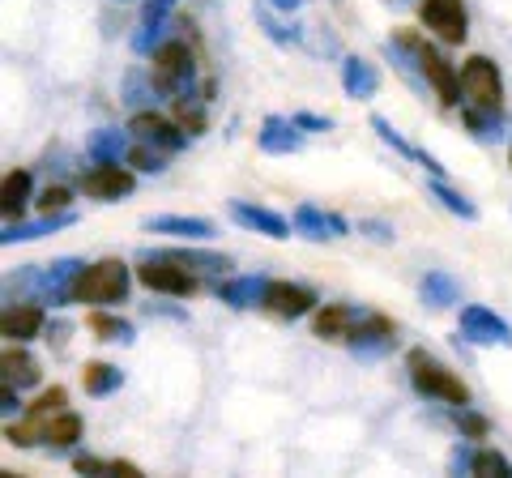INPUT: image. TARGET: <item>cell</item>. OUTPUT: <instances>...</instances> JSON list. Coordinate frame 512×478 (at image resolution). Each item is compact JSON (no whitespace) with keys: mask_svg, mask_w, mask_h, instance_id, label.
Here are the masks:
<instances>
[{"mask_svg":"<svg viewBox=\"0 0 512 478\" xmlns=\"http://www.w3.org/2000/svg\"><path fill=\"white\" fill-rule=\"evenodd\" d=\"M128 265L107 257V261H94V265H82L69 282V299L73 304H94V308H107V304H124L128 295Z\"/></svg>","mask_w":512,"mask_h":478,"instance_id":"cell-1","label":"cell"},{"mask_svg":"<svg viewBox=\"0 0 512 478\" xmlns=\"http://www.w3.org/2000/svg\"><path fill=\"white\" fill-rule=\"evenodd\" d=\"M393 43L406 47V52L414 56V65H419V73L431 82V90H436V99L444 107H457L461 103V73L448 65V60L423 35H414V30H393Z\"/></svg>","mask_w":512,"mask_h":478,"instance_id":"cell-2","label":"cell"},{"mask_svg":"<svg viewBox=\"0 0 512 478\" xmlns=\"http://www.w3.org/2000/svg\"><path fill=\"white\" fill-rule=\"evenodd\" d=\"M406 368H410L414 389H419L423 397H431V402L470 406V389H466V380L453 376V372L444 368V363H436V359L427 355V350H410V355H406Z\"/></svg>","mask_w":512,"mask_h":478,"instance_id":"cell-3","label":"cell"},{"mask_svg":"<svg viewBox=\"0 0 512 478\" xmlns=\"http://www.w3.org/2000/svg\"><path fill=\"white\" fill-rule=\"evenodd\" d=\"M461 90H466V99L474 107L495 111V116H500V107H504V82H500V69H495L487 56H470L466 65H461Z\"/></svg>","mask_w":512,"mask_h":478,"instance_id":"cell-4","label":"cell"},{"mask_svg":"<svg viewBox=\"0 0 512 478\" xmlns=\"http://www.w3.org/2000/svg\"><path fill=\"white\" fill-rule=\"evenodd\" d=\"M137 282L146 286V291L154 295H175V299H188V295H197V278L188 274V265L180 261H167V257H146L137 269Z\"/></svg>","mask_w":512,"mask_h":478,"instance_id":"cell-5","label":"cell"},{"mask_svg":"<svg viewBox=\"0 0 512 478\" xmlns=\"http://www.w3.org/2000/svg\"><path fill=\"white\" fill-rule=\"evenodd\" d=\"M192 82V52L188 43H163L150 56V86L158 94H180V86Z\"/></svg>","mask_w":512,"mask_h":478,"instance_id":"cell-6","label":"cell"},{"mask_svg":"<svg viewBox=\"0 0 512 478\" xmlns=\"http://www.w3.org/2000/svg\"><path fill=\"white\" fill-rule=\"evenodd\" d=\"M419 18H423V26L431 30V35H436L440 43H448V47L466 43V35H470V13H466L461 0H423Z\"/></svg>","mask_w":512,"mask_h":478,"instance_id":"cell-7","label":"cell"},{"mask_svg":"<svg viewBox=\"0 0 512 478\" xmlns=\"http://www.w3.org/2000/svg\"><path fill=\"white\" fill-rule=\"evenodd\" d=\"M137 188L133 171L120 167V158H99L86 175H82V193L94 197V201H120Z\"/></svg>","mask_w":512,"mask_h":478,"instance_id":"cell-8","label":"cell"},{"mask_svg":"<svg viewBox=\"0 0 512 478\" xmlns=\"http://www.w3.org/2000/svg\"><path fill=\"white\" fill-rule=\"evenodd\" d=\"M461 333H466V342H474V346H512V325L483 304L461 308Z\"/></svg>","mask_w":512,"mask_h":478,"instance_id":"cell-9","label":"cell"},{"mask_svg":"<svg viewBox=\"0 0 512 478\" xmlns=\"http://www.w3.org/2000/svg\"><path fill=\"white\" fill-rule=\"evenodd\" d=\"M261 308L282 316V321H299V316L316 312V295L308 291V286H299V282H269Z\"/></svg>","mask_w":512,"mask_h":478,"instance_id":"cell-10","label":"cell"},{"mask_svg":"<svg viewBox=\"0 0 512 478\" xmlns=\"http://www.w3.org/2000/svg\"><path fill=\"white\" fill-rule=\"evenodd\" d=\"M128 133L141 137V141H150V146H163L167 154L180 150L188 141V133L180 129V124L167 120V116H158V111H133V116H128Z\"/></svg>","mask_w":512,"mask_h":478,"instance_id":"cell-11","label":"cell"},{"mask_svg":"<svg viewBox=\"0 0 512 478\" xmlns=\"http://www.w3.org/2000/svg\"><path fill=\"white\" fill-rule=\"evenodd\" d=\"M355 325H359V316L350 304H325L312 312V333L320 342H350L355 338Z\"/></svg>","mask_w":512,"mask_h":478,"instance_id":"cell-12","label":"cell"},{"mask_svg":"<svg viewBox=\"0 0 512 478\" xmlns=\"http://www.w3.org/2000/svg\"><path fill=\"white\" fill-rule=\"evenodd\" d=\"M231 218L239 222L244 231H256V235H269V239H286L291 235V222L282 214L265 210V205H248V201H231Z\"/></svg>","mask_w":512,"mask_h":478,"instance_id":"cell-13","label":"cell"},{"mask_svg":"<svg viewBox=\"0 0 512 478\" xmlns=\"http://www.w3.org/2000/svg\"><path fill=\"white\" fill-rule=\"evenodd\" d=\"M295 231L308 235V239H342L350 227H346L342 214H329V210H320V205H299L295 210Z\"/></svg>","mask_w":512,"mask_h":478,"instance_id":"cell-14","label":"cell"},{"mask_svg":"<svg viewBox=\"0 0 512 478\" xmlns=\"http://www.w3.org/2000/svg\"><path fill=\"white\" fill-rule=\"evenodd\" d=\"M256 146H261L265 154H295V150H303V133H299L295 120L269 116L261 124V133H256Z\"/></svg>","mask_w":512,"mask_h":478,"instance_id":"cell-15","label":"cell"},{"mask_svg":"<svg viewBox=\"0 0 512 478\" xmlns=\"http://www.w3.org/2000/svg\"><path fill=\"white\" fill-rule=\"evenodd\" d=\"M43 308L39 304H9L5 316H0V329H5V338L9 342H30V338H39L43 333Z\"/></svg>","mask_w":512,"mask_h":478,"instance_id":"cell-16","label":"cell"},{"mask_svg":"<svg viewBox=\"0 0 512 478\" xmlns=\"http://www.w3.org/2000/svg\"><path fill=\"white\" fill-rule=\"evenodd\" d=\"M342 90L350 94V99H359V103L376 99V90H380L376 65H367V60H359V56H346L342 60Z\"/></svg>","mask_w":512,"mask_h":478,"instance_id":"cell-17","label":"cell"},{"mask_svg":"<svg viewBox=\"0 0 512 478\" xmlns=\"http://www.w3.org/2000/svg\"><path fill=\"white\" fill-rule=\"evenodd\" d=\"M146 231H154V235H180V239H210L214 235V222L210 218L163 214V218H146Z\"/></svg>","mask_w":512,"mask_h":478,"instance_id":"cell-18","label":"cell"},{"mask_svg":"<svg viewBox=\"0 0 512 478\" xmlns=\"http://www.w3.org/2000/svg\"><path fill=\"white\" fill-rule=\"evenodd\" d=\"M26 201H30V171H26V167H13V171L5 175V184H0V210H5L9 222H13V218L22 222Z\"/></svg>","mask_w":512,"mask_h":478,"instance_id":"cell-19","label":"cell"},{"mask_svg":"<svg viewBox=\"0 0 512 478\" xmlns=\"http://www.w3.org/2000/svg\"><path fill=\"white\" fill-rule=\"evenodd\" d=\"M0 363H5V380H13L18 389L39 385V376H43V372H39V359L26 355L22 342H9V346H5V359H0Z\"/></svg>","mask_w":512,"mask_h":478,"instance_id":"cell-20","label":"cell"},{"mask_svg":"<svg viewBox=\"0 0 512 478\" xmlns=\"http://www.w3.org/2000/svg\"><path fill=\"white\" fill-rule=\"evenodd\" d=\"M265 286L269 282L261 278H227V282H218V299L231 308H256L265 299Z\"/></svg>","mask_w":512,"mask_h":478,"instance_id":"cell-21","label":"cell"},{"mask_svg":"<svg viewBox=\"0 0 512 478\" xmlns=\"http://www.w3.org/2000/svg\"><path fill=\"white\" fill-rule=\"evenodd\" d=\"M372 129L380 133V141H384V146H393V150H397V154H402V158H419V163H423V167H427L431 175H444V167H440V158H431L427 150H414V146H410V141H406L402 133H397V129H393V124H389V120H384V116H372Z\"/></svg>","mask_w":512,"mask_h":478,"instance_id":"cell-22","label":"cell"},{"mask_svg":"<svg viewBox=\"0 0 512 478\" xmlns=\"http://www.w3.org/2000/svg\"><path fill=\"white\" fill-rule=\"evenodd\" d=\"M43 440L52 444V449H69V444H77L82 440V414L56 410L52 419H47V427H43Z\"/></svg>","mask_w":512,"mask_h":478,"instance_id":"cell-23","label":"cell"},{"mask_svg":"<svg viewBox=\"0 0 512 478\" xmlns=\"http://www.w3.org/2000/svg\"><path fill=\"white\" fill-rule=\"evenodd\" d=\"M120 385H124V372L111 368V363H103V359H94V363L82 368V389L90 397H107V393H116Z\"/></svg>","mask_w":512,"mask_h":478,"instance_id":"cell-24","label":"cell"},{"mask_svg":"<svg viewBox=\"0 0 512 478\" xmlns=\"http://www.w3.org/2000/svg\"><path fill=\"white\" fill-rule=\"evenodd\" d=\"M64 222H73V214H43L39 222H9V227H5V244H26V239H39L47 231L64 227Z\"/></svg>","mask_w":512,"mask_h":478,"instance_id":"cell-25","label":"cell"},{"mask_svg":"<svg viewBox=\"0 0 512 478\" xmlns=\"http://www.w3.org/2000/svg\"><path fill=\"white\" fill-rule=\"evenodd\" d=\"M423 299L431 308H453L457 304V282L448 274H427L423 278Z\"/></svg>","mask_w":512,"mask_h":478,"instance_id":"cell-26","label":"cell"},{"mask_svg":"<svg viewBox=\"0 0 512 478\" xmlns=\"http://www.w3.org/2000/svg\"><path fill=\"white\" fill-rule=\"evenodd\" d=\"M124 163L133 167V171H146V175H158V171H167V154H163V146H150V141H141V146H133L124 154Z\"/></svg>","mask_w":512,"mask_h":478,"instance_id":"cell-27","label":"cell"},{"mask_svg":"<svg viewBox=\"0 0 512 478\" xmlns=\"http://www.w3.org/2000/svg\"><path fill=\"white\" fill-rule=\"evenodd\" d=\"M43 427H47V419H39V414H26L22 423H9L5 427V440L18 444V449H35V444L43 440Z\"/></svg>","mask_w":512,"mask_h":478,"instance_id":"cell-28","label":"cell"},{"mask_svg":"<svg viewBox=\"0 0 512 478\" xmlns=\"http://www.w3.org/2000/svg\"><path fill=\"white\" fill-rule=\"evenodd\" d=\"M431 197H436V201L444 205L448 214H457V218H466V222H474V218H478V205H474V201H466V197H461L457 188H448L444 180H436V184H431Z\"/></svg>","mask_w":512,"mask_h":478,"instance_id":"cell-29","label":"cell"},{"mask_svg":"<svg viewBox=\"0 0 512 478\" xmlns=\"http://www.w3.org/2000/svg\"><path fill=\"white\" fill-rule=\"evenodd\" d=\"M90 333H99V342H133V325L120 321V316H107V312L90 316Z\"/></svg>","mask_w":512,"mask_h":478,"instance_id":"cell-30","label":"cell"},{"mask_svg":"<svg viewBox=\"0 0 512 478\" xmlns=\"http://www.w3.org/2000/svg\"><path fill=\"white\" fill-rule=\"evenodd\" d=\"M158 257L167 261H180L188 269H214V274H222V269H231V257H218V252H158Z\"/></svg>","mask_w":512,"mask_h":478,"instance_id":"cell-31","label":"cell"},{"mask_svg":"<svg viewBox=\"0 0 512 478\" xmlns=\"http://www.w3.org/2000/svg\"><path fill=\"white\" fill-rule=\"evenodd\" d=\"M175 124L188 133V137H201L205 129H210V120H205V111L197 107V103H188V99H175Z\"/></svg>","mask_w":512,"mask_h":478,"instance_id":"cell-32","label":"cell"},{"mask_svg":"<svg viewBox=\"0 0 512 478\" xmlns=\"http://www.w3.org/2000/svg\"><path fill=\"white\" fill-rule=\"evenodd\" d=\"M470 474H495V478H512V461L495 449H478L470 457Z\"/></svg>","mask_w":512,"mask_h":478,"instance_id":"cell-33","label":"cell"},{"mask_svg":"<svg viewBox=\"0 0 512 478\" xmlns=\"http://www.w3.org/2000/svg\"><path fill=\"white\" fill-rule=\"evenodd\" d=\"M39 214H69V205H73V193L64 184H47L43 193H39Z\"/></svg>","mask_w":512,"mask_h":478,"instance_id":"cell-34","label":"cell"},{"mask_svg":"<svg viewBox=\"0 0 512 478\" xmlns=\"http://www.w3.org/2000/svg\"><path fill=\"white\" fill-rule=\"evenodd\" d=\"M64 402H69V393H64L60 385H52V389H43L35 402L26 406V414H39V419H52L56 410H64Z\"/></svg>","mask_w":512,"mask_h":478,"instance_id":"cell-35","label":"cell"},{"mask_svg":"<svg viewBox=\"0 0 512 478\" xmlns=\"http://www.w3.org/2000/svg\"><path fill=\"white\" fill-rule=\"evenodd\" d=\"M457 427H461V436H470V440H487V419L483 414H470L466 406L457 410Z\"/></svg>","mask_w":512,"mask_h":478,"instance_id":"cell-36","label":"cell"},{"mask_svg":"<svg viewBox=\"0 0 512 478\" xmlns=\"http://www.w3.org/2000/svg\"><path fill=\"white\" fill-rule=\"evenodd\" d=\"M73 470L77 474H111V461H99V457H90V453H77L73 457Z\"/></svg>","mask_w":512,"mask_h":478,"instance_id":"cell-37","label":"cell"},{"mask_svg":"<svg viewBox=\"0 0 512 478\" xmlns=\"http://www.w3.org/2000/svg\"><path fill=\"white\" fill-rule=\"evenodd\" d=\"M295 124H299V129H333V120L329 116H312V111H299V116H295Z\"/></svg>","mask_w":512,"mask_h":478,"instance_id":"cell-38","label":"cell"},{"mask_svg":"<svg viewBox=\"0 0 512 478\" xmlns=\"http://www.w3.org/2000/svg\"><path fill=\"white\" fill-rule=\"evenodd\" d=\"M359 231H372V239H380V244H389L393 239V227H384V222H376V218H363Z\"/></svg>","mask_w":512,"mask_h":478,"instance_id":"cell-39","label":"cell"},{"mask_svg":"<svg viewBox=\"0 0 512 478\" xmlns=\"http://www.w3.org/2000/svg\"><path fill=\"white\" fill-rule=\"evenodd\" d=\"M111 474H120V478H141V466H133V461H111Z\"/></svg>","mask_w":512,"mask_h":478,"instance_id":"cell-40","label":"cell"},{"mask_svg":"<svg viewBox=\"0 0 512 478\" xmlns=\"http://www.w3.org/2000/svg\"><path fill=\"white\" fill-rule=\"evenodd\" d=\"M0 402H5V414L18 410V393H13V380H5V385H0Z\"/></svg>","mask_w":512,"mask_h":478,"instance_id":"cell-41","label":"cell"},{"mask_svg":"<svg viewBox=\"0 0 512 478\" xmlns=\"http://www.w3.org/2000/svg\"><path fill=\"white\" fill-rule=\"evenodd\" d=\"M269 5H274V9H282V13H295V9L303 5V0H269Z\"/></svg>","mask_w":512,"mask_h":478,"instance_id":"cell-42","label":"cell"},{"mask_svg":"<svg viewBox=\"0 0 512 478\" xmlns=\"http://www.w3.org/2000/svg\"><path fill=\"white\" fill-rule=\"evenodd\" d=\"M508 163H512V154H508Z\"/></svg>","mask_w":512,"mask_h":478,"instance_id":"cell-43","label":"cell"}]
</instances>
